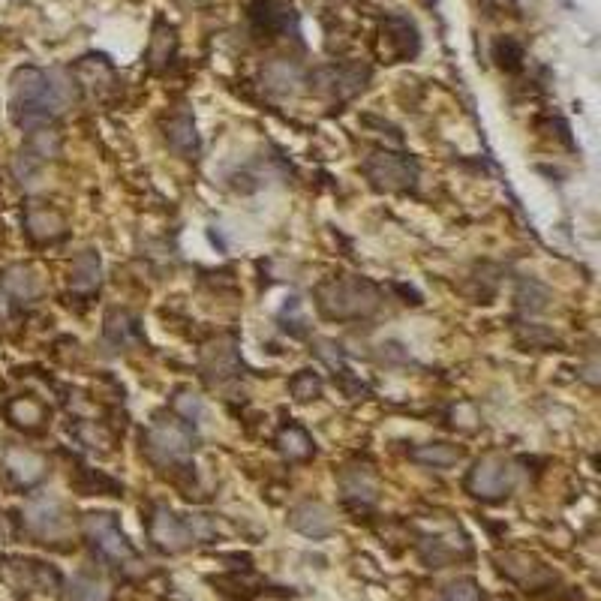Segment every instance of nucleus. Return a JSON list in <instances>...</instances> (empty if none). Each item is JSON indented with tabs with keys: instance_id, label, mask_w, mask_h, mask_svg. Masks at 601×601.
Returning a JSON list of instances; mask_svg holds the SVG:
<instances>
[{
	"instance_id": "obj_20",
	"label": "nucleus",
	"mask_w": 601,
	"mask_h": 601,
	"mask_svg": "<svg viewBox=\"0 0 601 601\" xmlns=\"http://www.w3.org/2000/svg\"><path fill=\"white\" fill-rule=\"evenodd\" d=\"M163 133H166L169 148L178 151L181 157H196L199 154V133H196V124H193V118L187 112L172 115L163 124Z\"/></svg>"
},
{
	"instance_id": "obj_9",
	"label": "nucleus",
	"mask_w": 601,
	"mask_h": 601,
	"mask_svg": "<svg viewBox=\"0 0 601 601\" xmlns=\"http://www.w3.org/2000/svg\"><path fill=\"white\" fill-rule=\"evenodd\" d=\"M496 568L502 577H508L511 583L523 586L526 592H535V589H547L556 583V574L535 556L529 553H520V550H505V553H496Z\"/></svg>"
},
{
	"instance_id": "obj_31",
	"label": "nucleus",
	"mask_w": 601,
	"mask_h": 601,
	"mask_svg": "<svg viewBox=\"0 0 601 601\" xmlns=\"http://www.w3.org/2000/svg\"><path fill=\"white\" fill-rule=\"evenodd\" d=\"M493 58H496V64H499L502 70L517 73V70L523 67V46H520L517 40H511V37H502V40L493 46Z\"/></svg>"
},
{
	"instance_id": "obj_30",
	"label": "nucleus",
	"mask_w": 601,
	"mask_h": 601,
	"mask_svg": "<svg viewBox=\"0 0 601 601\" xmlns=\"http://www.w3.org/2000/svg\"><path fill=\"white\" fill-rule=\"evenodd\" d=\"M289 391L298 403H310V400L322 397V379L313 370H298L289 382Z\"/></svg>"
},
{
	"instance_id": "obj_12",
	"label": "nucleus",
	"mask_w": 601,
	"mask_h": 601,
	"mask_svg": "<svg viewBox=\"0 0 601 601\" xmlns=\"http://www.w3.org/2000/svg\"><path fill=\"white\" fill-rule=\"evenodd\" d=\"M382 55L388 64L409 61L418 55V31L406 16H388L382 22Z\"/></svg>"
},
{
	"instance_id": "obj_34",
	"label": "nucleus",
	"mask_w": 601,
	"mask_h": 601,
	"mask_svg": "<svg viewBox=\"0 0 601 601\" xmlns=\"http://www.w3.org/2000/svg\"><path fill=\"white\" fill-rule=\"evenodd\" d=\"M40 169H43V163H40L34 154H28V151L22 148V154H19V160H16V175L22 178V184H31V181L40 175Z\"/></svg>"
},
{
	"instance_id": "obj_25",
	"label": "nucleus",
	"mask_w": 601,
	"mask_h": 601,
	"mask_svg": "<svg viewBox=\"0 0 601 601\" xmlns=\"http://www.w3.org/2000/svg\"><path fill=\"white\" fill-rule=\"evenodd\" d=\"M412 460L433 466V469H448L463 460V448H457L451 442H427V445L412 448Z\"/></svg>"
},
{
	"instance_id": "obj_7",
	"label": "nucleus",
	"mask_w": 601,
	"mask_h": 601,
	"mask_svg": "<svg viewBox=\"0 0 601 601\" xmlns=\"http://www.w3.org/2000/svg\"><path fill=\"white\" fill-rule=\"evenodd\" d=\"M196 445V433L187 421L178 418H157L154 427L145 433V448L154 460L160 463H172L181 460L193 451Z\"/></svg>"
},
{
	"instance_id": "obj_2",
	"label": "nucleus",
	"mask_w": 601,
	"mask_h": 601,
	"mask_svg": "<svg viewBox=\"0 0 601 601\" xmlns=\"http://www.w3.org/2000/svg\"><path fill=\"white\" fill-rule=\"evenodd\" d=\"M316 307L325 319H364L379 307V289L364 277H331L316 286Z\"/></svg>"
},
{
	"instance_id": "obj_14",
	"label": "nucleus",
	"mask_w": 601,
	"mask_h": 601,
	"mask_svg": "<svg viewBox=\"0 0 601 601\" xmlns=\"http://www.w3.org/2000/svg\"><path fill=\"white\" fill-rule=\"evenodd\" d=\"M340 490H343V499L349 505H358V508H370L379 499V481H376V475L367 466H349V469H343Z\"/></svg>"
},
{
	"instance_id": "obj_32",
	"label": "nucleus",
	"mask_w": 601,
	"mask_h": 601,
	"mask_svg": "<svg viewBox=\"0 0 601 601\" xmlns=\"http://www.w3.org/2000/svg\"><path fill=\"white\" fill-rule=\"evenodd\" d=\"M439 601H478V586H475V580H469V577L454 580V583L439 595Z\"/></svg>"
},
{
	"instance_id": "obj_1",
	"label": "nucleus",
	"mask_w": 601,
	"mask_h": 601,
	"mask_svg": "<svg viewBox=\"0 0 601 601\" xmlns=\"http://www.w3.org/2000/svg\"><path fill=\"white\" fill-rule=\"evenodd\" d=\"M76 100L73 82L61 73H46L37 67H22L13 73V121L19 127H46Z\"/></svg>"
},
{
	"instance_id": "obj_22",
	"label": "nucleus",
	"mask_w": 601,
	"mask_h": 601,
	"mask_svg": "<svg viewBox=\"0 0 601 601\" xmlns=\"http://www.w3.org/2000/svg\"><path fill=\"white\" fill-rule=\"evenodd\" d=\"M289 13L292 10L277 4V0H259V4H253V10H250V19L259 34H280L289 28V19H292Z\"/></svg>"
},
{
	"instance_id": "obj_21",
	"label": "nucleus",
	"mask_w": 601,
	"mask_h": 601,
	"mask_svg": "<svg viewBox=\"0 0 601 601\" xmlns=\"http://www.w3.org/2000/svg\"><path fill=\"white\" fill-rule=\"evenodd\" d=\"M100 274H103L100 253L97 250H85L70 265V289L79 292V295H91L100 286Z\"/></svg>"
},
{
	"instance_id": "obj_19",
	"label": "nucleus",
	"mask_w": 601,
	"mask_h": 601,
	"mask_svg": "<svg viewBox=\"0 0 601 601\" xmlns=\"http://www.w3.org/2000/svg\"><path fill=\"white\" fill-rule=\"evenodd\" d=\"M103 331H106V340L112 346H118V349H133V346H139L145 340L142 328H139V319L130 310H121V307L106 313V328Z\"/></svg>"
},
{
	"instance_id": "obj_5",
	"label": "nucleus",
	"mask_w": 601,
	"mask_h": 601,
	"mask_svg": "<svg viewBox=\"0 0 601 601\" xmlns=\"http://www.w3.org/2000/svg\"><path fill=\"white\" fill-rule=\"evenodd\" d=\"M0 583H7L16 592H55V589H61L64 577L55 565L37 562V559H22V556H7V559H0Z\"/></svg>"
},
{
	"instance_id": "obj_23",
	"label": "nucleus",
	"mask_w": 601,
	"mask_h": 601,
	"mask_svg": "<svg viewBox=\"0 0 601 601\" xmlns=\"http://www.w3.org/2000/svg\"><path fill=\"white\" fill-rule=\"evenodd\" d=\"M7 418L22 430H40L46 424V406L37 397H13L7 403Z\"/></svg>"
},
{
	"instance_id": "obj_18",
	"label": "nucleus",
	"mask_w": 601,
	"mask_h": 601,
	"mask_svg": "<svg viewBox=\"0 0 601 601\" xmlns=\"http://www.w3.org/2000/svg\"><path fill=\"white\" fill-rule=\"evenodd\" d=\"M202 370L211 382H220V379H229L238 373V349H235V340L226 337V340H217L211 343L205 352H202Z\"/></svg>"
},
{
	"instance_id": "obj_26",
	"label": "nucleus",
	"mask_w": 601,
	"mask_h": 601,
	"mask_svg": "<svg viewBox=\"0 0 601 601\" xmlns=\"http://www.w3.org/2000/svg\"><path fill=\"white\" fill-rule=\"evenodd\" d=\"M277 448H280V454L289 457V460H307V457L316 451V448H313V439H310L298 424H289V427L280 430Z\"/></svg>"
},
{
	"instance_id": "obj_3",
	"label": "nucleus",
	"mask_w": 601,
	"mask_h": 601,
	"mask_svg": "<svg viewBox=\"0 0 601 601\" xmlns=\"http://www.w3.org/2000/svg\"><path fill=\"white\" fill-rule=\"evenodd\" d=\"M214 535V526L205 514H193V517H181L169 508H154L148 517V538L154 541V547H160L163 553H184L187 547L208 541Z\"/></svg>"
},
{
	"instance_id": "obj_35",
	"label": "nucleus",
	"mask_w": 601,
	"mask_h": 601,
	"mask_svg": "<svg viewBox=\"0 0 601 601\" xmlns=\"http://www.w3.org/2000/svg\"><path fill=\"white\" fill-rule=\"evenodd\" d=\"M10 316V295L0 289V319H7Z\"/></svg>"
},
{
	"instance_id": "obj_16",
	"label": "nucleus",
	"mask_w": 601,
	"mask_h": 601,
	"mask_svg": "<svg viewBox=\"0 0 601 601\" xmlns=\"http://www.w3.org/2000/svg\"><path fill=\"white\" fill-rule=\"evenodd\" d=\"M61 601H112V586L103 574L82 571L61 583Z\"/></svg>"
},
{
	"instance_id": "obj_4",
	"label": "nucleus",
	"mask_w": 601,
	"mask_h": 601,
	"mask_svg": "<svg viewBox=\"0 0 601 601\" xmlns=\"http://www.w3.org/2000/svg\"><path fill=\"white\" fill-rule=\"evenodd\" d=\"M82 529H85L88 544H91L106 562L121 565V568H130V565L139 562V553H136L133 544L127 541V535H124V529L118 526L115 514H109V511L85 514Z\"/></svg>"
},
{
	"instance_id": "obj_15",
	"label": "nucleus",
	"mask_w": 601,
	"mask_h": 601,
	"mask_svg": "<svg viewBox=\"0 0 601 601\" xmlns=\"http://www.w3.org/2000/svg\"><path fill=\"white\" fill-rule=\"evenodd\" d=\"M289 523L295 532L307 535V538H325L334 532V514L328 505L322 502H304L289 514Z\"/></svg>"
},
{
	"instance_id": "obj_11",
	"label": "nucleus",
	"mask_w": 601,
	"mask_h": 601,
	"mask_svg": "<svg viewBox=\"0 0 601 601\" xmlns=\"http://www.w3.org/2000/svg\"><path fill=\"white\" fill-rule=\"evenodd\" d=\"M370 73L361 70V67H322L313 73V85L322 97H331V100H349L355 97L358 91H364Z\"/></svg>"
},
{
	"instance_id": "obj_29",
	"label": "nucleus",
	"mask_w": 601,
	"mask_h": 601,
	"mask_svg": "<svg viewBox=\"0 0 601 601\" xmlns=\"http://www.w3.org/2000/svg\"><path fill=\"white\" fill-rule=\"evenodd\" d=\"M58 514H61L58 502H43V505L31 508L28 523H31V529L40 532V535H58L61 526H64V520H61Z\"/></svg>"
},
{
	"instance_id": "obj_24",
	"label": "nucleus",
	"mask_w": 601,
	"mask_h": 601,
	"mask_svg": "<svg viewBox=\"0 0 601 601\" xmlns=\"http://www.w3.org/2000/svg\"><path fill=\"white\" fill-rule=\"evenodd\" d=\"M4 286L7 292H13L19 301H37L43 286H40V277L34 274V268L28 265H13L4 271Z\"/></svg>"
},
{
	"instance_id": "obj_33",
	"label": "nucleus",
	"mask_w": 601,
	"mask_h": 601,
	"mask_svg": "<svg viewBox=\"0 0 601 601\" xmlns=\"http://www.w3.org/2000/svg\"><path fill=\"white\" fill-rule=\"evenodd\" d=\"M175 409H178L187 421H199V418L205 415L202 400H199L196 394H187V391H181V394L175 397Z\"/></svg>"
},
{
	"instance_id": "obj_6",
	"label": "nucleus",
	"mask_w": 601,
	"mask_h": 601,
	"mask_svg": "<svg viewBox=\"0 0 601 601\" xmlns=\"http://www.w3.org/2000/svg\"><path fill=\"white\" fill-rule=\"evenodd\" d=\"M514 481H517V469L505 460V457H481L469 475H466V490L475 496V499H484V502H493V499H502L514 490Z\"/></svg>"
},
{
	"instance_id": "obj_10",
	"label": "nucleus",
	"mask_w": 601,
	"mask_h": 601,
	"mask_svg": "<svg viewBox=\"0 0 601 601\" xmlns=\"http://www.w3.org/2000/svg\"><path fill=\"white\" fill-rule=\"evenodd\" d=\"M0 472H4V478L13 490H31L46 478L49 463L43 454H37L31 448H7L0 454Z\"/></svg>"
},
{
	"instance_id": "obj_27",
	"label": "nucleus",
	"mask_w": 601,
	"mask_h": 601,
	"mask_svg": "<svg viewBox=\"0 0 601 601\" xmlns=\"http://www.w3.org/2000/svg\"><path fill=\"white\" fill-rule=\"evenodd\" d=\"M61 148H64L61 136H58L55 130H49V127L31 130V136H28V142H25V151L34 154L43 166H46L49 160H55V157L61 154Z\"/></svg>"
},
{
	"instance_id": "obj_28",
	"label": "nucleus",
	"mask_w": 601,
	"mask_h": 601,
	"mask_svg": "<svg viewBox=\"0 0 601 601\" xmlns=\"http://www.w3.org/2000/svg\"><path fill=\"white\" fill-rule=\"evenodd\" d=\"M175 46H178L175 28H169V25L160 22L157 31H154V37H151V49H148V64H151V70H163V67L172 61Z\"/></svg>"
},
{
	"instance_id": "obj_8",
	"label": "nucleus",
	"mask_w": 601,
	"mask_h": 601,
	"mask_svg": "<svg viewBox=\"0 0 601 601\" xmlns=\"http://www.w3.org/2000/svg\"><path fill=\"white\" fill-rule=\"evenodd\" d=\"M364 175H367V181H370L376 190L397 193V190L415 187V181H418V166H415V160H409V157H397V154L379 151V154H373V157L364 163Z\"/></svg>"
},
{
	"instance_id": "obj_13",
	"label": "nucleus",
	"mask_w": 601,
	"mask_h": 601,
	"mask_svg": "<svg viewBox=\"0 0 601 601\" xmlns=\"http://www.w3.org/2000/svg\"><path fill=\"white\" fill-rule=\"evenodd\" d=\"M25 232L37 244H52L67 235V217L46 202H31L25 208Z\"/></svg>"
},
{
	"instance_id": "obj_17",
	"label": "nucleus",
	"mask_w": 601,
	"mask_h": 601,
	"mask_svg": "<svg viewBox=\"0 0 601 601\" xmlns=\"http://www.w3.org/2000/svg\"><path fill=\"white\" fill-rule=\"evenodd\" d=\"M76 76L79 82L94 94V97H109L115 91V67L103 58V55H91V58H82L79 67H76Z\"/></svg>"
}]
</instances>
